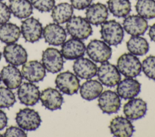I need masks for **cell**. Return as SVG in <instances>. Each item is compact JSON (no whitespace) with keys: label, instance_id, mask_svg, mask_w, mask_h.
I'll list each match as a JSON object with an SVG mask.
<instances>
[{"label":"cell","instance_id":"11","mask_svg":"<svg viewBox=\"0 0 155 137\" xmlns=\"http://www.w3.org/2000/svg\"><path fill=\"white\" fill-rule=\"evenodd\" d=\"M3 55L6 62L14 66L23 65L27 60L26 50L22 45L15 43L5 46Z\"/></svg>","mask_w":155,"mask_h":137},{"label":"cell","instance_id":"5","mask_svg":"<svg viewBox=\"0 0 155 137\" xmlns=\"http://www.w3.org/2000/svg\"><path fill=\"white\" fill-rule=\"evenodd\" d=\"M15 119L19 127L28 131L36 130L41 123L38 112L30 108L20 109L16 113Z\"/></svg>","mask_w":155,"mask_h":137},{"label":"cell","instance_id":"10","mask_svg":"<svg viewBox=\"0 0 155 137\" xmlns=\"http://www.w3.org/2000/svg\"><path fill=\"white\" fill-rule=\"evenodd\" d=\"M98 106L103 113H116L120 107V99L117 94L111 90H106L98 98Z\"/></svg>","mask_w":155,"mask_h":137},{"label":"cell","instance_id":"2","mask_svg":"<svg viewBox=\"0 0 155 137\" xmlns=\"http://www.w3.org/2000/svg\"><path fill=\"white\" fill-rule=\"evenodd\" d=\"M66 30L73 38L81 40L87 39L93 33L90 22L81 16L71 17L67 22Z\"/></svg>","mask_w":155,"mask_h":137},{"label":"cell","instance_id":"15","mask_svg":"<svg viewBox=\"0 0 155 137\" xmlns=\"http://www.w3.org/2000/svg\"><path fill=\"white\" fill-rule=\"evenodd\" d=\"M17 94L21 103L25 106H34L40 98L39 88L30 82H25L20 85Z\"/></svg>","mask_w":155,"mask_h":137},{"label":"cell","instance_id":"1","mask_svg":"<svg viewBox=\"0 0 155 137\" xmlns=\"http://www.w3.org/2000/svg\"><path fill=\"white\" fill-rule=\"evenodd\" d=\"M100 33L101 39L108 45L111 46L120 44L124 36L123 27L115 20L106 21L102 23Z\"/></svg>","mask_w":155,"mask_h":137},{"label":"cell","instance_id":"37","mask_svg":"<svg viewBox=\"0 0 155 137\" xmlns=\"http://www.w3.org/2000/svg\"><path fill=\"white\" fill-rule=\"evenodd\" d=\"M7 116L6 113L0 109V130H2L7 124Z\"/></svg>","mask_w":155,"mask_h":137},{"label":"cell","instance_id":"23","mask_svg":"<svg viewBox=\"0 0 155 137\" xmlns=\"http://www.w3.org/2000/svg\"><path fill=\"white\" fill-rule=\"evenodd\" d=\"M1 78L7 88L10 89L19 88L22 80V75L19 69L12 65H7L2 69Z\"/></svg>","mask_w":155,"mask_h":137},{"label":"cell","instance_id":"28","mask_svg":"<svg viewBox=\"0 0 155 137\" xmlns=\"http://www.w3.org/2000/svg\"><path fill=\"white\" fill-rule=\"evenodd\" d=\"M128 51L135 56H143L149 50V44L147 40L139 36H132L127 42Z\"/></svg>","mask_w":155,"mask_h":137},{"label":"cell","instance_id":"7","mask_svg":"<svg viewBox=\"0 0 155 137\" xmlns=\"http://www.w3.org/2000/svg\"><path fill=\"white\" fill-rule=\"evenodd\" d=\"M97 75L101 83L107 87L115 86L121 79L117 68L107 61L102 63L97 68Z\"/></svg>","mask_w":155,"mask_h":137},{"label":"cell","instance_id":"40","mask_svg":"<svg viewBox=\"0 0 155 137\" xmlns=\"http://www.w3.org/2000/svg\"><path fill=\"white\" fill-rule=\"evenodd\" d=\"M1 75H0V83H1Z\"/></svg>","mask_w":155,"mask_h":137},{"label":"cell","instance_id":"3","mask_svg":"<svg viewBox=\"0 0 155 137\" xmlns=\"http://www.w3.org/2000/svg\"><path fill=\"white\" fill-rule=\"evenodd\" d=\"M117 68L125 77L133 78L138 76L142 70V64L135 55L124 53L117 59Z\"/></svg>","mask_w":155,"mask_h":137},{"label":"cell","instance_id":"31","mask_svg":"<svg viewBox=\"0 0 155 137\" xmlns=\"http://www.w3.org/2000/svg\"><path fill=\"white\" fill-rule=\"evenodd\" d=\"M16 103L14 93L8 88L0 87V107L9 108Z\"/></svg>","mask_w":155,"mask_h":137},{"label":"cell","instance_id":"19","mask_svg":"<svg viewBox=\"0 0 155 137\" xmlns=\"http://www.w3.org/2000/svg\"><path fill=\"white\" fill-rule=\"evenodd\" d=\"M73 69L75 74L82 79H90L97 74V65L85 57L77 59L73 63Z\"/></svg>","mask_w":155,"mask_h":137},{"label":"cell","instance_id":"24","mask_svg":"<svg viewBox=\"0 0 155 137\" xmlns=\"http://www.w3.org/2000/svg\"><path fill=\"white\" fill-rule=\"evenodd\" d=\"M103 86L101 82L96 80L89 79L81 86L80 95L82 98L91 101L97 98L102 93Z\"/></svg>","mask_w":155,"mask_h":137},{"label":"cell","instance_id":"12","mask_svg":"<svg viewBox=\"0 0 155 137\" xmlns=\"http://www.w3.org/2000/svg\"><path fill=\"white\" fill-rule=\"evenodd\" d=\"M42 36L45 42L54 46L62 45L67 38L65 29L56 23L47 24L43 29Z\"/></svg>","mask_w":155,"mask_h":137},{"label":"cell","instance_id":"30","mask_svg":"<svg viewBox=\"0 0 155 137\" xmlns=\"http://www.w3.org/2000/svg\"><path fill=\"white\" fill-rule=\"evenodd\" d=\"M135 8L138 14L145 19L155 18V0H137Z\"/></svg>","mask_w":155,"mask_h":137},{"label":"cell","instance_id":"13","mask_svg":"<svg viewBox=\"0 0 155 137\" xmlns=\"http://www.w3.org/2000/svg\"><path fill=\"white\" fill-rule=\"evenodd\" d=\"M85 51V45L81 40L71 38L62 44L61 53L65 59L74 60L83 57Z\"/></svg>","mask_w":155,"mask_h":137},{"label":"cell","instance_id":"35","mask_svg":"<svg viewBox=\"0 0 155 137\" xmlns=\"http://www.w3.org/2000/svg\"><path fill=\"white\" fill-rule=\"evenodd\" d=\"M3 136L5 137L27 136V133L21 127L16 126H10L6 129Z\"/></svg>","mask_w":155,"mask_h":137},{"label":"cell","instance_id":"38","mask_svg":"<svg viewBox=\"0 0 155 137\" xmlns=\"http://www.w3.org/2000/svg\"><path fill=\"white\" fill-rule=\"evenodd\" d=\"M148 36L151 40L155 42V23L153 24L150 27V29L148 31Z\"/></svg>","mask_w":155,"mask_h":137},{"label":"cell","instance_id":"27","mask_svg":"<svg viewBox=\"0 0 155 137\" xmlns=\"http://www.w3.org/2000/svg\"><path fill=\"white\" fill-rule=\"evenodd\" d=\"M51 10V16L53 21L58 24L67 22L73 14V7L67 2L58 4Z\"/></svg>","mask_w":155,"mask_h":137},{"label":"cell","instance_id":"18","mask_svg":"<svg viewBox=\"0 0 155 137\" xmlns=\"http://www.w3.org/2000/svg\"><path fill=\"white\" fill-rule=\"evenodd\" d=\"M148 27L147 20L139 15H130L123 21V28L131 36L143 35Z\"/></svg>","mask_w":155,"mask_h":137},{"label":"cell","instance_id":"32","mask_svg":"<svg viewBox=\"0 0 155 137\" xmlns=\"http://www.w3.org/2000/svg\"><path fill=\"white\" fill-rule=\"evenodd\" d=\"M142 70L148 78L155 80V56H148L143 60Z\"/></svg>","mask_w":155,"mask_h":137},{"label":"cell","instance_id":"16","mask_svg":"<svg viewBox=\"0 0 155 137\" xmlns=\"http://www.w3.org/2000/svg\"><path fill=\"white\" fill-rule=\"evenodd\" d=\"M147 110V103L140 98L130 99L124 105L123 107L125 116L130 120H137L142 118L146 114Z\"/></svg>","mask_w":155,"mask_h":137},{"label":"cell","instance_id":"4","mask_svg":"<svg viewBox=\"0 0 155 137\" xmlns=\"http://www.w3.org/2000/svg\"><path fill=\"white\" fill-rule=\"evenodd\" d=\"M87 54L95 62L104 63L108 61L112 54L111 47L104 40H91L86 48Z\"/></svg>","mask_w":155,"mask_h":137},{"label":"cell","instance_id":"26","mask_svg":"<svg viewBox=\"0 0 155 137\" xmlns=\"http://www.w3.org/2000/svg\"><path fill=\"white\" fill-rule=\"evenodd\" d=\"M19 27L13 23H5L0 26V40L6 44L15 43L21 36Z\"/></svg>","mask_w":155,"mask_h":137},{"label":"cell","instance_id":"20","mask_svg":"<svg viewBox=\"0 0 155 137\" xmlns=\"http://www.w3.org/2000/svg\"><path fill=\"white\" fill-rule=\"evenodd\" d=\"M140 86V83L137 80L127 77L118 83L116 92L119 97L124 100L131 99L139 94Z\"/></svg>","mask_w":155,"mask_h":137},{"label":"cell","instance_id":"9","mask_svg":"<svg viewBox=\"0 0 155 137\" xmlns=\"http://www.w3.org/2000/svg\"><path fill=\"white\" fill-rule=\"evenodd\" d=\"M21 31L27 42L34 43L42 37L43 28L39 20L30 17L22 21Z\"/></svg>","mask_w":155,"mask_h":137},{"label":"cell","instance_id":"36","mask_svg":"<svg viewBox=\"0 0 155 137\" xmlns=\"http://www.w3.org/2000/svg\"><path fill=\"white\" fill-rule=\"evenodd\" d=\"M93 0H70L72 7L77 10H82L88 7Z\"/></svg>","mask_w":155,"mask_h":137},{"label":"cell","instance_id":"39","mask_svg":"<svg viewBox=\"0 0 155 137\" xmlns=\"http://www.w3.org/2000/svg\"><path fill=\"white\" fill-rule=\"evenodd\" d=\"M1 56H2V54H1V53L0 52V60H1Z\"/></svg>","mask_w":155,"mask_h":137},{"label":"cell","instance_id":"41","mask_svg":"<svg viewBox=\"0 0 155 137\" xmlns=\"http://www.w3.org/2000/svg\"><path fill=\"white\" fill-rule=\"evenodd\" d=\"M0 136H2V135L1 133H0Z\"/></svg>","mask_w":155,"mask_h":137},{"label":"cell","instance_id":"34","mask_svg":"<svg viewBox=\"0 0 155 137\" xmlns=\"http://www.w3.org/2000/svg\"><path fill=\"white\" fill-rule=\"evenodd\" d=\"M11 17V11L6 4L0 1V24L7 23Z\"/></svg>","mask_w":155,"mask_h":137},{"label":"cell","instance_id":"25","mask_svg":"<svg viewBox=\"0 0 155 137\" xmlns=\"http://www.w3.org/2000/svg\"><path fill=\"white\" fill-rule=\"evenodd\" d=\"M9 8L14 16L19 19L27 18L33 13V6L29 0H9Z\"/></svg>","mask_w":155,"mask_h":137},{"label":"cell","instance_id":"29","mask_svg":"<svg viewBox=\"0 0 155 137\" xmlns=\"http://www.w3.org/2000/svg\"><path fill=\"white\" fill-rule=\"evenodd\" d=\"M107 5L110 13L117 18L127 16L131 10L129 0H108Z\"/></svg>","mask_w":155,"mask_h":137},{"label":"cell","instance_id":"42","mask_svg":"<svg viewBox=\"0 0 155 137\" xmlns=\"http://www.w3.org/2000/svg\"><path fill=\"white\" fill-rule=\"evenodd\" d=\"M3 1V0H0V1Z\"/></svg>","mask_w":155,"mask_h":137},{"label":"cell","instance_id":"33","mask_svg":"<svg viewBox=\"0 0 155 137\" xmlns=\"http://www.w3.org/2000/svg\"><path fill=\"white\" fill-rule=\"evenodd\" d=\"M32 6L41 12H49L54 7L55 0H30Z\"/></svg>","mask_w":155,"mask_h":137},{"label":"cell","instance_id":"14","mask_svg":"<svg viewBox=\"0 0 155 137\" xmlns=\"http://www.w3.org/2000/svg\"><path fill=\"white\" fill-rule=\"evenodd\" d=\"M22 75L29 82L42 81L46 75L43 65L37 60H30L24 63L22 66Z\"/></svg>","mask_w":155,"mask_h":137},{"label":"cell","instance_id":"21","mask_svg":"<svg viewBox=\"0 0 155 137\" xmlns=\"http://www.w3.org/2000/svg\"><path fill=\"white\" fill-rule=\"evenodd\" d=\"M40 100L46 109L50 110L60 109L63 103L62 95L53 88H48L43 90L40 94Z\"/></svg>","mask_w":155,"mask_h":137},{"label":"cell","instance_id":"17","mask_svg":"<svg viewBox=\"0 0 155 137\" xmlns=\"http://www.w3.org/2000/svg\"><path fill=\"white\" fill-rule=\"evenodd\" d=\"M109 128L111 134L117 137H130L134 132V127L130 119L122 116H116L113 118Z\"/></svg>","mask_w":155,"mask_h":137},{"label":"cell","instance_id":"22","mask_svg":"<svg viewBox=\"0 0 155 137\" xmlns=\"http://www.w3.org/2000/svg\"><path fill=\"white\" fill-rule=\"evenodd\" d=\"M108 16V8L105 5L100 2L91 4L87 8L85 11V19L90 24L96 26L105 22Z\"/></svg>","mask_w":155,"mask_h":137},{"label":"cell","instance_id":"6","mask_svg":"<svg viewBox=\"0 0 155 137\" xmlns=\"http://www.w3.org/2000/svg\"><path fill=\"white\" fill-rule=\"evenodd\" d=\"M55 84L59 91L69 95L76 94L80 88L79 79L69 71L59 73L55 79Z\"/></svg>","mask_w":155,"mask_h":137},{"label":"cell","instance_id":"8","mask_svg":"<svg viewBox=\"0 0 155 137\" xmlns=\"http://www.w3.org/2000/svg\"><path fill=\"white\" fill-rule=\"evenodd\" d=\"M64 59L61 53L56 48H47L42 54V63L49 72L54 74L61 71L64 66Z\"/></svg>","mask_w":155,"mask_h":137}]
</instances>
